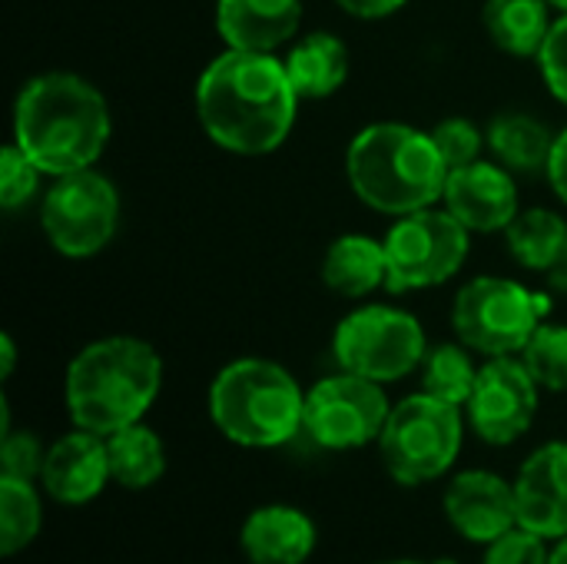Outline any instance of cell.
<instances>
[{
  "label": "cell",
  "instance_id": "6",
  "mask_svg": "<svg viewBox=\"0 0 567 564\" xmlns=\"http://www.w3.org/2000/svg\"><path fill=\"white\" fill-rule=\"evenodd\" d=\"M465 409L442 402L429 392L405 396L392 406L379 435V455L385 472L399 485H429L458 462L465 439Z\"/></svg>",
  "mask_w": 567,
  "mask_h": 564
},
{
  "label": "cell",
  "instance_id": "19",
  "mask_svg": "<svg viewBox=\"0 0 567 564\" xmlns=\"http://www.w3.org/2000/svg\"><path fill=\"white\" fill-rule=\"evenodd\" d=\"M282 60L299 100H326L349 80V47L329 30H312L292 40Z\"/></svg>",
  "mask_w": 567,
  "mask_h": 564
},
{
  "label": "cell",
  "instance_id": "34",
  "mask_svg": "<svg viewBox=\"0 0 567 564\" xmlns=\"http://www.w3.org/2000/svg\"><path fill=\"white\" fill-rule=\"evenodd\" d=\"M555 196L567 206V126L555 136V150H551V160H548V170H545Z\"/></svg>",
  "mask_w": 567,
  "mask_h": 564
},
{
  "label": "cell",
  "instance_id": "35",
  "mask_svg": "<svg viewBox=\"0 0 567 564\" xmlns=\"http://www.w3.org/2000/svg\"><path fill=\"white\" fill-rule=\"evenodd\" d=\"M0 359H3L0 379H10V376H13V366H17V346H13V336H10V332L0 336Z\"/></svg>",
  "mask_w": 567,
  "mask_h": 564
},
{
  "label": "cell",
  "instance_id": "4",
  "mask_svg": "<svg viewBox=\"0 0 567 564\" xmlns=\"http://www.w3.org/2000/svg\"><path fill=\"white\" fill-rule=\"evenodd\" d=\"M352 193L382 216H409L442 203L449 166L432 133L409 123H369L346 150Z\"/></svg>",
  "mask_w": 567,
  "mask_h": 564
},
{
  "label": "cell",
  "instance_id": "25",
  "mask_svg": "<svg viewBox=\"0 0 567 564\" xmlns=\"http://www.w3.org/2000/svg\"><path fill=\"white\" fill-rule=\"evenodd\" d=\"M478 369L475 359H472V349L462 346V342H442L435 349H429L425 362H422V392L442 399V402H452L458 409H465V402L472 399V389H475V379H478Z\"/></svg>",
  "mask_w": 567,
  "mask_h": 564
},
{
  "label": "cell",
  "instance_id": "20",
  "mask_svg": "<svg viewBox=\"0 0 567 564\" xmlns=\"http://www.w3.org/2000/svg\"><path fill=\"white\" fill-rule=\"evenodd\" d=\"M319 273H322V283L336 296L365 299L375 289H385V279H389L385 243H379L365 233H346L326 249Z\"/></svg>",
  "mask_w": 567,
  "mask_h": 564
},
{
  "label": "cell",
  "instance_id": "30",
  "mask_svg": "<svg viewBox=\"0 0 567 564\" xmlns=\"http://www.w3.org/2000/svg\"><path fill=\"white\" fill-rule=\"evenodd\" d=\"M548 558H551L548 539L515 525L512 532H505L485 548L482 564H548Z\"/></svg>",
  "mask_w": 567,
  "mask_h": 564
},
{
  "label": "cell",
  "instance_id": "37",
  "mask_svg": "<svg viewBox=\"0 0 567 564\" xmlns=\"http://www.w3.org/2000/svg\"><path fill=\"white\" fill-rule=\"evenodd\" d=\"M548 3H551V7H555L558 13H567V0H548Z\"/></svg>",
  "mask_w": 567,
  "mask_h": 564
},
{
  "label": "cell",
  "instance_id": "21",
  "mask_svg": "<svg viewBox=\"0 0 567 564\" xmlns=\"http://www.w3.org/2000/svg\"><path fill=\"white\" fill-rule=\"evenodd\" d=\"M505 243L515 263L532 273H565L567 269V223L555 209H545V206L522 209L505 229Z\"/></svg>",
  "mask_w": 567,
  "mask_h": 564
},
{
  "label": "cell",
  "instance_id": "26",
  "mask_svg": "<svg viewBox=\"0 0 567 564\" xmlns=\"http://www.w3.org/2000/svg\"><path fill=\"white\" fill-rule=\"evenodd\" d=\"M43 509L33 482L0 475V555H20L40 535Z\"/></svg>",
  "mask_w": 567,
  "mask_h": 564
},
{
  "label": "cell",
  "instance_id": "38",
  "mask_svg": "<svg viewBox=\"0 0 567 564\" xmlns=\"http://www.w3.org/2000/svg\"><path fill=\"white\" fill-rule=\"evenodd\" d=\"M382 564H425V562H409V558H405V562H382Z\"/></svg>",
  "mask_w": 567,
  "mask_h": 564
},
{
  "label": "cell",
  "instance_id": "18",
  "mask_svg": "<svg viewBox=\"0 0 567 564\" xmlns=\"http://www.w3.org/2000/svg\"><path fill=\"white\" fill-rule=\"evenodd\" d=\"M239 545L252 564H306L316 552V522L292 505H262L243 522Z\"/></svg>",
  "mask_w": 567,
  "mask_h": 564
},
{
  "label": "cell",
  "instance_id": "16",
  "mask_svg": "<svg viewBox=\"0 0 567 564\" xmlns=\"http://www.w3.org/2000/svg\"><path fill=\"white\" fill-rule=\"evenodd\" d=\"M106 439L86 429H73L47 449L40 485L60 505H86L103 495L110 482Z\"/></svg>",
  "mask_w": 567,
  "mask_h": 564
},
{
  "label": "cell",
  "instance_id": "8",
  "mask_svg": "<svg viewBox=\"0 0 567 564\" xmlns=\"http://www.w3.org/2000/svg\"><path fill=\"white\" fill-rule=\"evenodd\" d=\"M332 356L339 369L372 382H399L422 369L429 346L422 322L385 302L352 309L332 332Z\"/></svg>",
  "mask_w": 567,
  "mask_h": 564
},
{
  "label": "cell",
  "instance_id": "1",
  "mask_svg": "<svg viewBox=\"0 0 567 564\" xmlns=\"http://www.w3.org/2000/svg\"><path fill=\"white\" fill-rule=\"evenodd\" d=\"M299 113V93L276 53L223 50L196 80L203 133L226 153L266 156L279 150Z\"/></svg>",
  "mask_w": 567,
  "mask_h": 564
},
{
  "label": "cell",
  "instance_id": "36",
  "mask_svg": "<svg viewBox=\"0 0 567 564\" xmlns=\"http://www.w3.org/2000/svg\"><path fill=\"white\" fill-rule=\"evenodd\" d=\"M548 564H567V539H558V545L551 548V558Z\"/></svg>",
  "mask_w": 567,
  "mask_h": 564
},
{
  "label": "cell",
  "instance_id": "27",
  "mask_svg": "<svg viewBox=\"0 0 567 564\" xmlns=\"http://www.w3.org/2000/svg\"><path fill=\"white\" fill-rule=\"evenodd\" d=\"M522 362L542 389L567 392V326L545 319L522 349Z\"/></svg>",
  "mask_w": 567,
  "mask_h": 564
},
{
  "label": "cell",
  "instance_id": "32",
  "mask_svg": "<svg viewBox=\"0 0 567 564\" xmlns=\"http://www.w3.org/2000/svg\"><path fill=\"white\" fill-rule=\"evenodd\" d=\"M535 60H538L548 93L567 106V13H558V20L548 30V40Z\"/></svg>",
  "mask_w": 567,
  "mask_h": 564
},
{
  "label": "cell",
  "instance_id": "14",
  "mask_svg": "<svg viewBox=\"0 0 567 564\" xmlns=\"http://www.w3.org/2000/svg\"><path fill=\"white\" fill-rule=\"evenodd\" d=\"M442 509L452 529L475 545H492L518 525L515 482L485 469L458 472L445 489Z\"/></svg>",
  "mask_w": 567,
  "mask_h": 564
},
{
  "label": "cell",
  "instance_id": "23",
  "mask_svg": "<svg viewBox=\"0 0 567 564\" xmlns=\"http://www.w3.org/2000/svg\"><path fill=\"white\" fill-rule=\"evenodd\" d=\"M492 156L512 170V173H545L551 150H555V133L528 113H498L488 130H485Z\"/></svg>",
  "mask_w": 567,
  "mask_h": 564
},
{
  "label": "cell",
  "instance_id": "10",
  "mask_svg": "<svg viewBox=\"0 0 567 564\" xmlns=\"http://www.w3.org/2000/svg\"><path fill=\"white\" fill-rule=\"evenodd\" d=\"M389 293H415L449 283L468 259L472 233L449 209H419L399 216L385 233Z\"/></svg>",
  "mask_w": 567,
  "mask_h": 564
},
{
  "label": "cell",
  "instance_id": "15",
  "mask_svg": "<svg viewBox=\"0 0 567 564\" xmlns=\"http://www.w3.org/2000/svg\"><path fill=\"white\" fill-rule=\"evenodd\" d=\"M518 525L558 542L567 539V442L535 449L515 479Z\"/></svg>",
  "mask_w": 567,
  "mask_h": 564
},
{
  "label": "cell",
  "instance_id": "39",
  "mask_svg": "<svg viewBox=\"0 0 567 564\" xmlns=\"http://www.w3.org/2000/svg\"><path fill=\"white\" fill-rule=\"evenodd\" d=\"M561 286H565V289H567V269H565V273H561Z\"/></svg>",
  "mask_w": 567,
  "mask_h": 564
},
{
  "label": "cell",
  "instance_id": "5",
  "mask_svg": "<svg viewBox=\"0 0 567 564\" xmlns=\"http://www.w3.org/2000/svg\"><path fill=\"white\" fill-rule=\"evenodd\" d=\"M306 392L279 362L236 359L209 386L213 425L243 449H279L302 432Z\"/></svg>",
  "mask_w": 567,
  "mask_h": 564
},
{
  "label": "cell",
  "instance_id": "2",
  "mask_svg": "<svg viewBox=\"0 0 567 564\" xmlns=\"http://www.w3.org/2000/svg\"><path fill=\"white\" fill-rule=\"evenodd\" d=\"M110 103L80 73H37L13 100V143L47 176H66L96 166L110 146Z\"/></svg>",
  "mask_w": 567,
  "mask_h": 564
},
{
  "label": "cell",
  "instance_id": "29",
  "mask_svg": "<svg viewBox=\"0 0 567 564\" xmlns=\"http://www.w3.org/2000/svg\"><path fill=\"white\" fill-rule=\"evenodd\" d=\"M432 140H435V146H439V153H442L449 170H458V166H468V163L482 160V146L488 143L485 133L472 120H465V116L442 120L432 130Z\"/></svg>",
  "mask_w": 567,
  "mask_h": 564
},
{
  "label": "cell",
  "instance_id": "11",
  "mask_svg": "<svg viewBox=\"0 0 567 564\" xmlns=\"http://www.w3.org/2000/svg\"><path fill=\"white\" fill-rule=\"evenodd\" d=\"M392 402L382 382H372L355 372H339L316 382L306 392L302 432L329 452H352L379 442L389 422Z\"/></svg>",
  "mask_w": 567,
  "mask_h": 564
},
{
  "label": "cell",
  "instance_id": "7",
  "mask_svg": "<svg viewBox=\"0 0 567 564\" xmlns=\"http://www.w3.org/2000/svg\"><path fill=\"white\" fill-rule=\"evenodd\" d=\"M551 316V299L508 276H475L452 302V329L485 359L522 356L535 329Z\"/></svg>",
  "mask_w": 567,
  "mask_h": 564
},
{
  "label": "cell",
  "instance_id": "13",
  "mask_svg": "<svg viewBox=\"0 0 567 564\" xmlns=\"http://www.w3.org/2000/svg\"><path fill=\"white\" fill-rule=\"evenodd\" d=\"M442 203L468 233H505L522 213L515 173L498 160H475L468 166L449 170Z\"/></svg>",
  "mask_w": 567,
  "mask_h": 564
},
{
  "label": "cell",
  "instance_id": "22",
  "mask_svg": "<svg viewBox=\"0 0 567 564\" xmlns=\"http://www.w3.org/2000/svg\"><path fill=\"white\" fill-rule=\"evenodd\" d=\"M551 3L548 0H485L482 23L492 43L512 57H538L548 30H551Z\"/></svg>",
  "mask_w": 567,
  "mask_h": 564
},
{
  "label": "cell",
  "instance_id": "33",
  "mask_svg": "<svg viewBox=\"0 0 567 564\" xmlns=\"http://www.w3.org/2000/svg\"><path fill=\"white\" fill-rule=\"evenodd\" d=\"M332 3L355 20H385L399 13L409 0H332Z\"/></svg>",
  "mask_w": 567,
  "mask_h": 564
},
{
  "label": "cell",
  "instance_id": "3",
  "mask_svg": "<svg viewBox=\"0 0 567 564\" xmlns=\"http://www.w3.org/2000/svg\"><path fill=\"white\" fill-rule=\"evenodd\" d=\"M163 389L159 352L136 336H106L83 346L63 379V402L73 429L113 435L153 409Z\"/></svg>",
  "mask_w": 567,
  "mask_h": 564
},
{
  "label": "cell",
  "instance_id": "31",
  "mask_svg": "<svg viewBox=\"0 0 567 564\" xmlns=\"http://www.w3.org/2000/svg\"><path fill=\"white\" fill-rule=\"evenodd\" d=\"M43 459H47V449L40 445V439L33 432H7L0 442V465H3L0 475L33 482V479H40Z\"/></svg>",
  "mask_w": 567,
  "mask_h": 564
},
{
  "label": "cell",
  "instance_id": "28",
  "mask_svg": "<svg viewBox=\"0 0 567 564\" xmlns=\"http://www.w3.org/2000/svg\"><path fill=\"white\" fill-rule=\"evenodd\" d=\"M43 176L47 173L17 143H7L0 150V206H3V213H17L20 206H27L37 196Z\"/></svg>",
  "mask_w": 567,
  "mask_h": 564
},
{
  "label": "cell",
  "instance_id": "24",
  "mask_svg": "<svg viewBox=\"0 0 567 564\" xmlns=\"http://www.w3.org/2000/svg\"><path fill=\"white\" fill-rule=\"evenodd\" d=\"M106 455H110V475L123 489H150L166 472V445L163 439L143 425L133 422L113 435H106Z\"/></svg>",
  "mask_w": 567,
  "mask_h": 564
},
{
  "label": "cell",
  "instance_id": "17",
  "mask_svg": "<svg viewBox=\"0 0 567 564\" xmlns=\"http://www.w3.org/2000/svg\"><path fill=\"white\" fill-rule=\"evenodd\" d=\"M302 27V0H216V30L229 50L276 53Z\"/></svg>",
  "mask_w": 567,
  "mask_h": 564
},
{
  "label": "cell",
  "instance_id": "9",
  "mask_svg": "<svg viewBox=\"0 0 567 564\" xmlns=\"http://www.w3.org/2000/svg\"><path fill=\"white\" fill-rule=\"evenodd\" d=\"M120 193L110 176L76 170L53 176L40 199V226L47 243L66 259H90L103 253L120 229Z\"/></svg>",
  "mask_w": 567,
  "mask_h": 564
},
{
  "label": "cell",
  "instance_id": "12",
  "mask_svg": "<svg viewBox=\"0 0 567 564\" xmlns=\"http://www.w3.org/2000/svg\"><path fill=\"white\" fill-rule=\"evenodd\" d=\"M542 386L522 362V356H498L478 369L465 419L472 432L488 445L518 442L538 416Z\"/></svg>",
  "mask_w": 567,
  "mask_h": 564
}]
</instances>
